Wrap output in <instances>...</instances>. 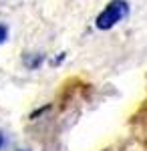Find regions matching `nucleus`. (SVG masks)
Wrapping results in <instances>:
<instances>
[{
  "label": "nucleus",
  "instance_id": "1",
  "mask_svg": "<svg viewBox=\"0 0 147 151\" xmlns=\"http://www.w3.org/2000/svg\"><path fill=\"white\" fill-rule=\"evenodd\" d=\"M129 14V4H127V0H111L103 12L95 18V26L99 28V30H109V28H113L117 22H121L125 16Z\"/></svg>",
  "mask_w": 147,
  "mask_h": 151
},
{
  "label": "nucleus",
  "instance_id": "2",
  "mask_svg": "<svg viewBox=\"0 0 147 151\" xmlns=\"http://www.w3.org/2000/svg\"><path fill=\"white\" fill-rule=\"evenodd\" d=\"M6 38H8V28H6L4 24H0V45H2Z\"/></svg>",
  "mask_w": 147,
  "mask_h": 151
},
{
  "label": "nucleus",
  "instance_id": "3",
  "mask_svg": "<svg viewBox=\"0 0 147 151\" xmlns=\"http://www.w3.org/2000/svg\"><path fill=\"white\" fill-rule=\"evenodd\" d=\"M2 143H4V139H2V133H0V147H2Z\"/></svg>",
  "mask_w": 147,
  "mask_h": 151
}]
</instances>
